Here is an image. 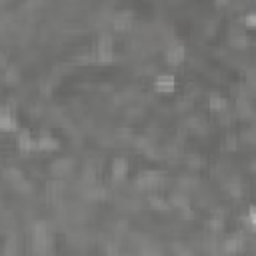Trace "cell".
I'll return each instance as SVG.
<instances>
[{"instance_id":"obj_1","label":"cell","mask_w":256,"mask_h":256,"mask_svg":"<svg viewBox=\"0 0 256 256\" xmlns=\"http://www.w3.org/2000/svg\"><path fill=\"white\" fill-rule=\"evenodd\" d=\"M32 244L34 250L40 254H46L50 248V232H48V224L44 220H36L32 224Z\"/></svg>"},{"instance_id":"obj_2","label":"cell","mask_w":256,"mask_h":256,"mask_svg":"<svg viewBox=\"0 0 256 256\" xmlns=\"http://www.w3.org/2000/svg\"><path fill=\"white\" fill-rule=\"evenodd\" d=\"M134 184L140 190H156L162 184V174L158 172V170H144V172H140L136 176Z\"/></svg>"},{"instance_id":"obj_3","label":"cell","mask_w":256,"mask_h":256,"mask_svg":"<svg viewBox=\"0 0 256 256\" xmlns=\"http://www.w3.org/2000/svg\"><path fill=\"white\" fill-rule=\"evenodd\" d=\"M114 40H112V36H108V34H100L98 36V42H96V60L98 62H108V60H112L114 58Z\"/></svg>"},{"instance_id":"obj_4","label":"cell","mask_w":256,"mask_h":256,"mask_svg":"<svg viewBox=\"0 0 256 256\" xmlns=\"http://www.w3.org/2000/svg\"><path fill=\"white\" fill-rule=\"evenodd\" d=\"M164 58H166L168 64H172V66L182 64L184 58H186V48H184V44H182V42H172V44L166 48Z\"/></svg>"},{"instance_id":"obj_5","label":"cell","mask_w":256,"mask_h":256,"mask_svg":"<svg viewBox=\"0 0 256 256\" xmlns=\"http://www.w3.org/2000/svg\"><path fill=\"white\" fill-rule=\"evenodd\" d=\"M154 88L162 94H168V92H174L176 88V78L172 74H160L156 80H154Z\"/></svg>"},{"instance_id":"obj_6","label":"cell","mask_w":256,"mask_h":256,"mask_svg":"<svg viewBox=\"0 0 256 256\" xmlns=\"http://www.w3.org/2000/svg\"><path fill=\"white\" fill-rule=\"evenodd\" d=\"M242 246H244V234H240V232L230 234V236L222 242V250H224L226 254H236V252L242 250Z\"/></svg>"},{"instance_id":"obj_7","label":"cell","mask_w":256,"mask_h":256,"mask_svg":"<svg viewBox=\"0 0 256 256\" xmlns=\"http://www.w3.org/2000/svg\"><path fill=\"white\" fill-rule=\"evenodd\" d=\"M0 128H2L4 132H14L18 130V120L10 114V108L4 104L2 110H0Z\"/></svg>"},{"instance_id":"obj_8","label":"cell","mask_w":256,"mask_h":256,"mask_svg":"<svg viewBox=\"0 0 256 256\" xmlns=\"http://www.w3.org/2000/svg\"><path fill=\"white\" fill-rule=\"evenodd\" d=\"M132 22V12L130 10H118L112 14V28L114 30H126Z\"/></svg>"},{"instance_id":"obj_9","label":"cell","mask_w":256,"mask_h":256,"mask_svg":"<svg viewBox=\"0 0 256 256\" xmlns=\"http://www.w3.org/2000/svg\"><path fill=\"white\" fill-rule=\"evenodd\" d=\"M110 170H112V176H114V180H122L126 174H128V162L124 160V158H114L112 160V166H110Z\"/></svg>"},{"instance_id":"obj_10","label":"cell","mask_w":256,"mask_h":256,"mask_svg":"<svg viewBox=\"0 0 256 256\" xmlns=\"http://www.w3.org/2000/svg\"><path fill=\"white\" fill-rule=\"evenodd\" d=\"M18 148H20L22 152H30V150L38 148V140H34L28 130H22V132L18 134Z\"/></svg>"},{"instance_id":"obj_11","label":"cell","mask_w":256,"mask_h":256,"mask_svg":"<svg viewBox=\"0 0 256 256\" xmlns=\"http://www.w3.org/2000/svg\"><path fill=\"white\" fill-rule=\"evenodd\" d=\"M70 168H72V160L70 158H58V160H54L50 164V172L54 176H64Z\"/></svg>"},{"instance_id":"obj_12","label":"cell","mask_w":256,"mask_h":256,"mask_svg":"<svg viewBox=\"0 0 256 256\" xmlns=\"http://www.w3.org/2000/svg\"><path fill=\"white\" fill-rule=\"evenodd\" d=\"M208 108H210L212 112L224 110V108H226V98L220 96V94H210V96H208Z\"/></svg>"},{"instance_id":"obj_13","label":"cell","mask_w":256,"mask_h":256,"mask_svg":"<svg viewBox=\"0 0 256 256\" xmlns=\"http://www.w3.org/2000/svg\"><path fill=\"white\" fill-rule=\"evenodd\" d=\"M172 206H176V208H180V210H188V196H184L182 192H176V194H172L170 196V200H168Z\"/></svg>"},{"instance_id":"obj_14","label":"cell","mask_w":256,"mask_h":256,"mask_svg":"<svg viewBox=\"0 0 256 256\" xmlns=\"http://www.w3.org/2000/svg\"><path fill=\"white\" fill-rule=\"evenodd\" d=\"M38 148L40 150H56L58 148V140L54 138V136H40L38 138Z\"/></svg>"},{"instance_id":"obj_15","label":"cell","mask_w":256,"mask_h":256,"mask_svg":"<svg viewBox=\"0 0 256 256\" xmlns=\"http://www.w3.org/2000/svg\"><path fill=\"white\" fill-rule=\"evenodd\" d=\"M148 202H150V206L156 208V210H168V208H170V202H168L166 198L158 196V194H150V196H148Z\"/></svg>"},{"instance_id":"obj_16","label":"cell","mask_w":256,"mask_h":256,"mask_svg":"<svg viewBox=\"0 0 256 256\" xmlns=\"http://www.w3.org/2000/svg\"><path fill=\"white\" fill-rule=\"evenodd\" d=\"M4 176H6L8 180H12L14 184H16V182H20V180H24L22 170H20V168H16V166H8V168H4Z\"/></svg>"},{"instance_id":"obj_17","label":"cell","mask_w":256,"mask_h":256,"mask_svg":"<svg viewBox=\"0 0 256 256\" xmlns=\"http://www.w3.org/2000/svg\"><path fill=\"white\" fill-rule=\"evenodd\" d=\"M46 190H48V194H60L62 190H64V182L62 180H58V178H54V180H50L48 184H46Z\"/></svg>"},{"instance_id":"obj_18","label":"cell","mask_w":256,"mask_h":256,"mask_svg":"<svg viewBox=\"0 0 256 256\" xmlns=\"http://www.w3.org/2000/svg\"><path fill=\"white\" fill-rule=\"evenodd\" d=\"M230 42L234 44V46H238V48H244V46H248V36L244 34V32H236V34H232V38H230Z\"/></svg>"},{"instance_id":"obj_19","label":"cell","mask_w":256,"mask_h":256,"mask_svg":"<svg viewBox=\"0 0 256 256\" xmlns=\"http://www.w3.org/2000/svg\"><path fill=\"white\" fill-rule=\"evenodd\" d=\"M226 188H228V192H230L234 198L242 196V186H240V182H226Z\"/></svg>"},{"instance_id":"obj_20","label":"cell","mask_w":256,"mask_h":256,"mask_svg":"<svg viewBox=\"0 0 256 256\" xmlns=\"http://www.w3.org/2000/svg\"><path fill=\"white\" fill-rule=\"evenodd\" d=\"M222 224H224V218H222V216H212V218H208V228H210V230H220Z\"/></svg>"},{"instance_id":"obj_21","label":"cell","mask_w":256,"mask_h":256,"mask_svg":"<svg viewBox=\"0 0 256 256\" xmlns=\"http://www.w3.org/2000/svg\"><path fill=\"white\" fill-rule=\"evenodd\" d=\"M244 24L248 28H256V10H250L244 14Z\"/></svg>"},{"instance_id":"obj_22","label":"cell","mask_w":256,"mask_h":256,"mask_svg":"<svg viewBox=\"0 0 256 256\" xmlns=\"http://www.w3.org/2000/svg\"><path fill=\"white\" fill-rule=\"evenodd\" d=\"M248 222L256 228V206H250L248 208Z\"/></svg>"}]
</instances>
